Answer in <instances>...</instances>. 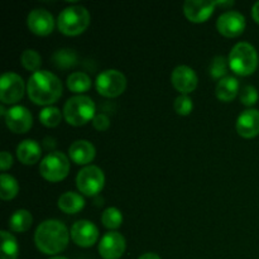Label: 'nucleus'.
Instances as JSON below:
<instances>
[{
    "label": "nucleus",
    "mask_w": 259,
    "mask_h": 259,
    "mask_svg": "<svg viewBox=\"0 0 259 259\" xmlns=\"http://www.w3.org/2000/svg\"><path fill=\"white\" fill-rule=\"evenodd\" d=\"M70 172L68 157L62 152H51L39 164V174L45 180L50 182L62 181Z\"/></svg>",
    "instance_id": "423d86ee"
},
{
    "label": "nucleus",
    "mask_w": 259,
    "mask_h": 259,
    "mask_svg": "<svg viewBox=\"0 0 259 259\" xmlns=\"http://www.w3.org/2000/svg\"><path fill=\"white\" fill-rule=\"evenodd\" d=\"M93 125L96 131L99 132H105L108 131L109 126H110V119H109L108 115L100 113L96 114L95 118L93 119Z\"/></svg>",
    "instance_id": "473e14b6"
},
{
    "label": "nucleus",
    "mask_w": 259,
    "mask_h": 259,
    "mask_svg": "<svg viewBox=\"0 0 259 259\" xmlns=\"http://www.w3.org/2000/svg\"><path fill=\"white\" fill-rule=\"evenodd\" d=\"M126 248L125 238L118 232H109L99 243V254L104 259H119Z\"/></svg>",
    "instance_id": "4468645a"
},
{
    "label": "nucleus",
    "mask_w": 259,
    "mask_h": 259,
    "mask_svg": "<svg viewBox=\"0 0 259 259\" xmlns=\"http://www.w3.org/2000/svg\"><path fill=\"white\" fill-rule=\"evenodd\" d=\"M67 88L68 90L75 94H82L89 91L91 88V78L85 72H72L67 77Z\"/></svg>",
    "instance_id": "5701e85b"
},
{
    "label": "nucleus",
    "mask_w": 259,
    "mask_h": 259,
    "mask_svg": "<svg viewBox=\"0 0 259 259\" xmlns=\"http://www.w3.org/2000/svg\"><path fill=\"white\" fill-rule=\"evenodd\" d=\"M71 233L62 222L48 219L40 223L34 233V243L38 249L48 255H56L66 249Z\"/></svg>",
    "instance_id": "f257e3e1"
},
{
    "label": "nucleus",
    "mask_w": 259,
    "mask_h": 259,
    "mask_svg": "<svg viewBox=\"0 0 259 259\" xmlns=\"http://www.w3.org/2000/svg\"><path fill=\"white\" fill-rule=\"evenodd\" d=\"M71 239L78 247H93L99 239L98 227L89 220H78L71 228Z\"/></svg>",
    "instance_id": "ddd939ff"
},
{
    "label": "nucleus",
    "mask_w": 259,
    "mask_h": 259,
    "mask_svg": "<svg viewBox=\"0 0 259 259\" xmlns=\"http://www.w3.org/2000/svg\"><path fill=\"white\" fill-rule=\"evenodd\" d=\"M171 82L174 88L179 91L181 95H187L192 93L197 88V78L196 72L189 66H177L171 75Z\"/></svg>",
    "instance_id": "dca6fc26"
},
{
    "label": "nucleus",
    "mask_w": 259,
    "mask_h": 259,
    "mask_svg": "<svg viewBox=\"0 0 259 259\" xmlns=\"http://www.w3.org/2000/svg\"><path fill=\"white\" fill-rule=\"evenodd\" d=\"M138 259H161V257L156 254V253H144Z\"/></svg>",
    "instance_id": "c9c22d12"
},
{
    "label": "nucleus",
    "mask_w": 259,
    "mask_h": 259,
    "mask_svg": "<svg viewBox=\"0 0 259 259\" xmlns=\"http://www.w3.org/2000/svg\"><path fill=\"white\" fill-rule=\"evenodd\" d=\"M252 17H253V19H254L255 22H257L259 24V2H257L254 5H253Z\"/></svg>",
    "instance_id": "f704fd0d"
},
{
    "label": "nucleus",
    "mask_w": 259,
    "mask_h": 259,
    "mask_svg": "<svg viewBox=\"0 0 259 259\" xmlns=\"http://www.w3.org/2000/svg\"><path fill=\"white\" fill-rule=\"evenodd\" d=\"M105 176L98 166H86L76 177V186L85 196H95L104 189Z\"/></svg>",
    "instance_id": "6e6552de"
},
{
    "label": "nucleus",
    "mask_w": 259,
    "mask_h": 259,
    "mask_svg": "<svg viewBox=\"0 0 259 259\" xmlns=\"http://www.w3.org/2000/svg\"><path fill=\"white\" fill-rule=\"evenodd\" d=\"M20 62H22L23 67L28 71H32L33 73L39 71L40 63H42V57L39 53L34 50H25L23 51L22 56H20Z\"/></svg>",
    "instance_id": "c85d7f7f"
},
{
    "label": "nucleus",
    "mask_w": 259,
    "mask_h": 259,
    "mask_svg": "<svg viewBox=\"0 0 259 259\" xmlns=\"http://www.w3.org/2000/svg\"><path fill=\"white\" fill-rule=\"evenodd\" d=\"M25 85L15 72H5L0 80V100L3 104H15L24 96Z\"/></svg>",
    "instance_id": "9d476101"
},
{
    "label": "nucleus",
    "mask_w": 259,
    "mask_h": 259,
    "mask_svg": "<svg viewBox=\"0 0 259 259\" xmlns=\"http://www.w3.org/2000/svg\"><path fill=\"white\" fill-rule=\"evenodd\" d=\"M237 132L243 138H254L259 134V110L247 109L237 120Z\"/></svg>",
    "instance_id": "f3484780"
},
{
    "label": "nucleus",
    "mask_w": 259,
    "mask_h": 259,
    "mask_svg": "<svg viewBox=\"0 0 259 259\" xmlns=\"http://www.w3.org/2000/svg\"><path fill=\"white\" fill-rule=\"evenodd\" d=\"M228 68H229L228 58H225L224 56H217L210 65V76L220 81L222 78L227 77Z\"/></svg>",
    "instance_id": "c756f323"
},
{
    "label": "nucleus",
    "mask_w": 259,
    "mask_h": 259,
    "mask_svg": "<svg viewBox=\"0 0 259 259\" xmlns=\"http://www.w3.org/2000/svg\"><path fill=\"white\" fill-rule=\"evenodd\" d=\"M0 186H2V189H0V197L4 201L14 199L18 195V191H19L18 181L8 174H3L0 176Z\"/></svg>",
    "instance_id": "a878e982"
},
{
    "label": "nucleus",
    "mask_w": 259,
    "mask_h": 259,
    "mask_svg": "<svg viewBox=\"0 0 259 259\" xmlns=\"http://www.w3.org/2000/svg\"><path fill=\"white\" fill-rule=\"evenodd\" d=\"M101 223L106 229L115 230L123 224V214L116 207H108L101 214Z\"/></svg>",
    "instance_id": "cd10ccee"
},
{
    "label": "nucleus",
    "mask_w": 259,
    "mask_h": 259,
    "mask_svg": "<svg viewBox=\"0 0 259 259\" xmlns=\"http://www.w3.org/2000/svg\"><path fill=\"white\" fill-rule=\"evenodd\" d=\"M27 25L32 33L45 37V35L51 34L55 29V19L48 10L37 8V9L30 10L28 14Z\"/></svg>",
    "instance_id": "2eb2a0df"
},
{
    "label": "nucleus",
    "mask_w": 259,
    "mask_h": 259,
    "mask_svg": "<svg viewBox=\"0 0 259 259\" xmlns=\"http://www.w3.org/2000/svg\"><path fill=\"white\" fill-rule=\"evenodd\" d=\"M4 118L5 124L13 133L24 134L33 125L32 113L25 106L22 105H15L10 108Z\"/></svg>",
    "instance_id": "f8f14e48"
},
{
    "label": "nucleus",
    "mask_w": 259,
    "mask_h": 259,
    "mask_svg": "<svg viewBox=\"0 0 259 259\" xmlns=\"http://www.w3.org/2000/svg\"><path fill=\"white\" fill-rule=\"evenodd\" d=\"M40 154H42V148L34 139H24L17 147L18 159L27 166L37 163L40 159Z\"/></svg>",
    "instance_id": "6ab92c4d"
},
{
    "label": "nucleus",
    "mask_w": 259,
    "mask_h": 259,
    "mask_svg": "<svg viewBox=\"0 0 259 259\" xmlns=\"http://www.w3.org/2000/svg\"><path fill=\"white\" fill-rule=\"evenodd\" d=\"M217 28L220 34H223L224 37H238L245 29L244 15L237 10H228L218 18Z\"/></svg>",
    "instance_id": "9b49d317"
},
{
    "label": "nucleus",
    "mask_w": 259,
    "mask_h": 259,
    "mask_svg": "<svg viewBox=\"0 0 259 259\" xmlns=\"http://www.w3.org/2000/svg\"><path fill=\"white\" fill-rule=\"evenodd\" d=\"M96 90L105 98H116L121 95L126 89V78L123 72L118 70H105L96 77Z\"/></svg>",
    "instance_id": "0eeeda50"
},
{
    "label": "nucleus",
    "mask_w": 259,
    "mask_h": 259,
    "mask_svg": "<svg viewBox=\"0 0 259 259\" xmlns=\"http://www.w3.org/2000/svg\"><path fill=\"white\" fill-rule=\"evenodd\" d=\"M50 259H67V258H65V257H52Z\"/></svg>",
    "instance_id": "e433bc0d"
},
{
    "label": "nucleus",
    "mask_w": 259,
    "mask_h": 259,
    "mask_svg": "<svg viewBox=\"0 0 259 259\" xmlns=\"http://www.w3.org/2000/svg\"><path fill=\"white\" fill-rule=\"evenodd\" d=\"M39 120L47 128H55L62 120V113L56 106H46L40 110Z\"/></svg>",
    "instance_id": "bb28decb"
},
{
    "label": "nucleus",
    "mask_w": 259,
    "mask_h": 259,
    "mask_svg": "<svg viewBox=\"0 0 259 259\" xmlns=\"http://www.w3.org/2000/svg\"><path fill=\"white\" fill-rule=\"evenodd\" d=\"M85 206V199L80 194L67 191L58 199V207L66 214H77Z\"/></svg>",
    "instance_id": "412c9836"
},
{
    "label": "nucleus",
    "mask_w": 259,
    "mask_h": 259,
    "mask_svg": "<svg viewBox=\"0 0 259 259\" xmlns=\"http://www.w3.org/2000/svg\"><path fill=\"white\" fill-rule=\"evenodd\" d=\"M229 67L239 76H249L258 67L257 50L248 42H239L232 48L229 53Z\"/></svg>",
    "instance_id": "39448f33"
},
{
    "label": "nucleus",
    "mask_w": 259,
    "mask_h": 259,
    "mask_svg": "<svg viewBox=\"0 0 259 259\" xmlns=\"http://www.w3.org/2000/svg\"><path fill=\"white\" fill-rule=\"evenodd\" d=\"M2 235V254L0 259H17L19 254V245L13 234L3 230Z\"/></svg>",
    "instance_id": "b1692460"
},
{
    "label": "nucleus",
    "mask_w": 259,
    "mask_h": 259,
    "mask_svg": "<svg viewBox=\"0 0 259 259\" xmlns=\"http://www.w3.org/2000/svg\"><path fill=\"white\" fill-rule=\"evenodd\" d=\"M71 161L76 164H89L94 161L96 156V149L91 142L80 139L75 141L68 148Z\"/></svg>",
    "instance_id": "a211bd4d"
},
{
    "label": "nucleus",
    "mask_w": 259,
    "mask_h": 259,
    "mask_svg": "<svg viewBox=\"0 0 259 259\" xmlns=\"http://www.w3.org/2000/svg\"><path fill=\"white\" fill-rule=\"evenodd\" d=\"M33 217L28 210L19 209L13 212L9 219V228L15 233H24L32 227Z\"/></svg>",
    "instance_id": "4be33fe9"
},
{
    "label": "nucleus",
    "mask_w": 259,
    "mask_h": 259,
    "mask_svg": "<svg viewBox=\"0 0 259 259\" xmlns=\"http://www.w3.org/2000/svg\"><path fill=\"white\" fill-rule=\"evenodd\" d=\"M96 106L93 99L86 95H76L68 99L63 106V118L70 125L81 126L95 118Z\"/></svg>",
    "instance_id": "7ed1b4c3"
},
{
    "label": "nucleus",
    "mask_w": 259,
    "mask_h": 259,
    "mask_svg": "<svg viewBox=\"0 0 259 259\" xmlns=\"http://www.w3.org/2000/svg\"><path fill=\"white\" fill-rule=\"evenodd\" d=\"M238 93H239V81L233 76H227V77L222 78L218 82L217 89H215V94H217L218 99L224 103H229V101L234 100L237 98Z\"/></svg>",
    "instance_id": "aec40b11"
},
{
    "label": "nucleus",
    "mask_w": 259,
    "mask_h": 259,
    "mask_svg": "<svg viewBox=\"0 0 259 259\" xmlns=\"http://www.w3.org/2000/svg\"><path fill=\"white\" fill-rule=\"evenodd\" d=\"M217 5H234V2H209V0H187L184 4V13L192 23H204L214 13Z\"/></svg>",
    "instance_id": "1a4fd4ad"
},
{
    "label": "nucleus",
    "mask_w": 259,
    "mask_h": 259,
    "mask_svg": "<svg viewBox=\"0 0 259 259\" xmlns=\"http://www.w3.org/2000/svg\"><path fill=\"white\" fill-rule=\"evenodd\" d=\"M13 166V157L9 152L3 151L0 154V168L2 171H7L8 168Z\"/></svg>",
    "instance_id": "72a5a7b5"
},
{
    "label": "nucleus",
    "mask_w": 259,
    "mask_h": 259,
    "mask_svg": "<svg viewBox=\"0 0 259 259\" xmlns=\"http://www.w3.org/2000/svg\"><path fill=\"white\" fill-rule=\"evenodd\" d=\"M259 94L257 89L252 85H247L242 89L240 91V101H242L243 105L245 106H252L254 105L258 101Z\"/></svg>",
    "instance_id": "2f4dec72"
},
{
    "label": "nucleus",
    "mask_w": 259,
    "mask_h": 259,
    "mask_svg": "<svg viewBox=\"0 0 259 259\" xmlns=\"http://www.w3.org/2000/svg\"><path fill=\"white\" fill-rule=\"evenodd\" d=\"M27 93L30 100L37 105L51 106L62 96V82L55 73L40 70L29 77Z\"/></svg>",
    "instance_id": "f03ea898"
},
{
    "label": "nucleus",
    "mask_w": 259,
    "mask_h": 259,
    "mask_svg": "<svg viewBox=\"0 0 259 259\" xmlns=\"http://www.w3.org/2000/svg\"><path fill=\"white\" fill-rule=\"evenodd\" d=\"M90 13L85 7L71 5L58 14L57 27L66 35H78L90 25Z\"/></svg>",
    "instance_id": "20e7f679"
},
{
    "label": "nucleus",
    "mask_w": 259,
    "mask_h": 259,
    "mask_svg": "<svg viewBox=\"0 0 259 259\" xmlns=\"http://www.w3.org/2000/svg\"><path fill=\"white\" fill-rule=\"evenodd\" d=\"M174 108L175 111H176L179 115L186 116L189 115L192 111V109H194V103H192V100L190 99L189 95H180L179 98L175 100Z\"/></svg>",
    "instance_id": "7c9ffc66"
},
{
    "label": "nucleus",
    "mask_w": 259,
    "mask_h": 259,
    "mask_svg": "<svg viewBox=\"0 0 259 259\" xmlns=\"http://www.w3.org/2000/svg\"><path fill=\"white\" fill-rule=\"evenodd\" d=\"M52 60L56 67L63 68V70L75 67L77 65V55L75 51L70 50V48H62V50L56 51L53 53Z\"/></svg>",
    "instance_id": "393cba45"
}]
</instances>
